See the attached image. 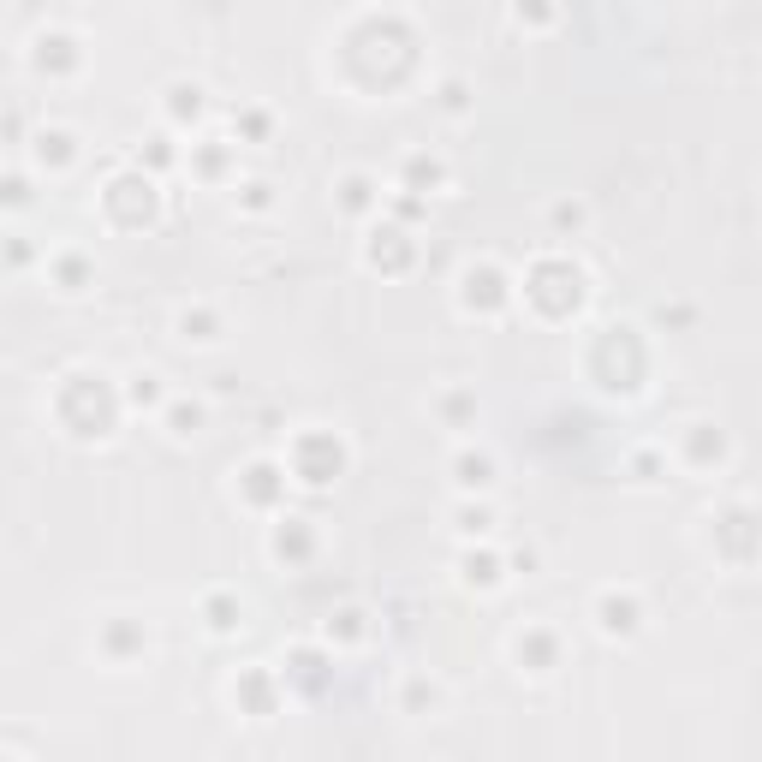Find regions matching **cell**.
<instances>
[{"label": "cell", "mask_w": 762, "mask_h": 762, "mask_svg": "<svg viewBox=\"0 0 762 762\" xmlns=\"http://www.w3.org/2000/svg\"><path fill=\"white\" fill-rule=\"evenodd\" d=\"M459 483H465V489H489V483H494V465L483 459V453H476V459L465 453V459H459Z\"/></svg>", "instance_id": "1"}]
</instances>
